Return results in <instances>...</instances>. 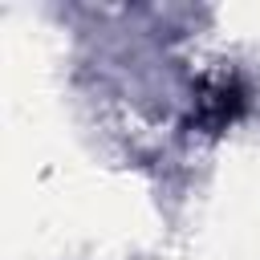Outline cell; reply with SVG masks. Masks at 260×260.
Listing matches in <instances>:
<instances>
[{
	"instance_id": "6da1fadb",
	"label": "cell",
	"mask_w": 260,
	"mask_h": 260,
	"mask_svg": "<svg viewBox=\"0 0 260 260\" xmlns=\"http://www.w3.org/2000/svg\"><path fill=\"white\" fill-rule=\"evenodd\" d=\"M244 102H248V93H244V85H240L236 77H215V81L203 89V98H199V106H195V118H199V126H207V130H223L228 122L240 118Z\"/></svg>"
}]
</instances>
